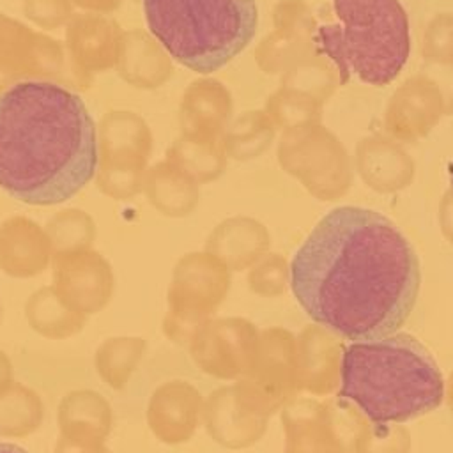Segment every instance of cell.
Segmentation results:
<instances>
[{
  "label": "cell",
  "mask_w": 453,
  "mask_h": 453,
  "mask_svg": "<svg viewBox=\"0 0 453 453\" xmlns=\"http://www.w3.org/2000/svg\"><path fill=\"white\" fill-rule=\"evenodd\" d=\"M260 331L242 317L211 319L189 340L193 363L219 380L242 379L255 357Z\"/></svg>",
  "instance_id": "obj_9"
},
{
  "label": "cell",
  "mask_w": 453,
  "mask_h": 453,
  "mask_svg": "<svg viewBox=\"0 0 453 453\" xmlns=\"http://www.w3.org/2000/svg\"><path fill=\"white\" fill-rule=\"evenodd\" d=\"M12 382H14L12 363H11L9 356L4 350H0V393L5 391Z\"/></svg>",
  "instance_id": "obj_32"
},
{
  "label": "cell",
  "mask_w": 453,
  "mask_h": 453,
  "mask_svg": "<svg viewBox=\"0 0 453 453\" xmlns=\"http://www.w3.org/2000/svg\"><path fill=\"white\" fill-rule=\"evenodd\" d=\"M290 285V265H287L285 258L273 255L248 273V287L253 294L260 297H278Z\"/></svg>",
  "instance_id": "obj_28"
},
{
  "label": "cell",
  "mask_w": 453,
  "mask_h": 453,
  "mask_svg": "<svg viewBox=\"0 0 453 453\" xmlns=\"http://www.w3.org/2000/svg\"><path fill=\"white\" fill-rule=\"evenodd\" d=\"M124 30L108 14L81 12L65 27V51L81 87L92 74L117 65Z\"/></svg>",
  "instance_id": "obj_13"
},
{
  "label": "cell",
  "mask_w": 453,
  "mask_h": 453,
  "mask_svg": "<svg viewBox=\"0 0 453 453\" xmlns=\"http://www.w3.org/2000/svg\"><path fill=\"white\" fill-rule=\"evenodd\" d=\"M44 419V403L32 388L12 382L0 393V435L27 437L34 434Z\"/></svg>",
  "instance_id": "obj_24"
},
{
  "label": "cell",
  "mask_w": 453,
  "mask_h": 453,
  "mask_svg": "<svg viewBox=\"0 0 453 453\" xmlns=\"http://www.w3.org/2000/svg\"><path fill=\"white\" fill-rule=\"evenodd\" d=\"M444 398H446V403H448L449 416L453 419V370H451L448 380L444 382Z\"/></svg>",
  "instance_id": "obj_33"
},
{
  "label": "cell",
  "mask_w": 453,
  "mask_h": 453,
  "mask_svg": "<svg viewBox=\"0 0 453 453\" xmlns=\"http://www.w3.org/2000/svg\"><path fill=\"white\" fill-rule=\"evenodd\" d=\"M53 260L50 237L37 221L11 216L0 225V271L11 278H34Z\"/></svg>",
  "instance_id": "obj_16"
},
{
  "label": "cell",
  "mask_w": 453,
  "mask_h": 453,
  "mask_svg": "<svg viewBox=\"0 0 453 453\" xmlns=\"http://www.w3.org/2000/svg\"><path fill=\"white\" fill-rule=\"evenodd\" d=\"M97 127L83 99L50 80L0 92V189L28 205H57L94 177Z\"/></svg>",
  "instance_id": "obj_2"
},
{
  "label": "cell",
  "mask_w": 453,
  "mask_h": 453,
  "mask_svg": "<svg viewBox=\"0 0 453 453\" xmlns=\"http://www.w3.org/2000/svg\"><path fill=\"white\" fill-rule=\"evenodd\" d=\"M64 65L58 41L0 12V92L25 80L53 81Z\"/></svg>",
  "instance_id": "obj_10"
},
{
  "label": "cell",
  "mask_w": 453,
  "mask_h": 453,
  "mask_svg": "<svg viewBox=\"0 0 453 453\" xmlns=\"http://www.w3.org/2000/svg\"><path fill=\"white\" fill-rule=\"evenodd\" d=\"M343 343L338 334L319 326H306L297 336V386L299 393L329 396L340 388Z\"/></svg>",
  "instance_id": "obj_15"
},
{
  "label": "cell",
  "mask_w": 453,
  "mask_h": 453,
  "mask_svg": "<svg viewBox=\"0 0 453 453\" xmlns=\"http://www.w3.org/2000/svg\"><path fill=\"white\" fill-rule=\"evenodd\" d=\"M73 5L81 7L85 12L108 14L120 5V0H71Z\"/></svg>",
  "instance_id": "obj_31"
},
{
  "label": "cell",
  "mask_w": 453,
  "mask_h": 453,
  "mask_svg": "<svg viewBox=\"0 0 453 453\" xmlns=\"http://www.w3.org/2000/svg\"><path fill=\"white\" fill-rule=\"evenodd\" d=\"M338 396L373 423H405L442 403L444 379L416 336L391 333L345 347Z\"/></svg>",
  "instance_id": "obj_3"
},
{
  "label": "cell",
  "mask_w": 453,
  "mask_h": 453,
  "mask_svg": "<svg viewBox=\"0 0 453 453\" xmlns=\"http://www.w3.org/2000/svg\"><path fill=\"white\" fill-rule=\"evenodd\" d=\"M334 23L320 25L315 44L340 80L391 83L411 55V28L400 0H331Z\"/></svg>",
  "instance_id": "obj_5"
},
{
  "label": "cell",
  "mask_w": 453,
  "mask_h": 453,
  "mask_svg": "<svg viewBox=\"0 0 453 453\" xmlns=\"http://www.w3.org/2000/svg\"><path fill=\"white\" fill-rule=\"evenodd\" d=\"M205 398L182 379L159 384L147 403V425L152 435L170 446L188 442L202 423Z\"/></svg>",
  "instance_id": "obj_14"
},
{
  "label": "cell",
  "mask_w": 453,
  "mask_h": 453,
  "mask_svg": "<svg viewBox=\"0 0 453 453\" xmlns=\"http://www.w3.org/2000/svg\"><path fill=\"white\" fill-rule=\"evenodd\" d=\"M0 453H28V451L14 442H0Z\"/></svg>",
  "instance_id": "obj_34"
},
{
  "label": "cell",
  "mask_w": 453,
  "mask_h": 453,
  "mask_svg": "<svg viewBox=\"0 0 453 453\" xmlns=\"http://www.w3.org/2000/svg\"><path fill=\"white\" fill-rule=\"evenodd\" d=\"M53 453H111L104 442H87V441H71L58 437Z\"/></svg>",
  "instance_id": "obj_30"
},
{
  "label": "cell",
  "mask_w": 453,
  "mask_h": 453,
  "mask_svg": "<svg viewBox=\"0 0 453 453\" xmlns=\"http://www.w3.org/2000/svg\"><path fill=\"white\" fill-rule=\"evenodd\" d=\"M242 379L278 412L288 400L299 395L297 336L280 326L262 329L253 363Z\"/></svg>",
  "instance_id": "obj_12"
},
{
  "label": "cell",
  "mask_w": 453,
  "mask_h": 453,
  "mask_svg": "<svg viewBox=\"0 0 453 453\" xmlns=\"http://www.w3.org/2000/svg\"><path fill=\"white\" fill-rule=\"evenodd\" d=\"M51 274L57 296L83 317L101 311L113 297L111 264L92 248L53 255Z\"/></svg>",
  "instance_id": "obj_11"
},
{
  "label": "cell",
  "mask_w": 453,
  "mask_h": 453,
  "mask_svg": "<svg viewBox=\"0 0 453 453\" xmlns=\"http://www.w3.org/2000/svg\"><path fill=\"white\" fill-rule=\"evenodd\" d=\"M147 352L142 336H111L99 343L94 366L99 379L111 389H124Z\"/></svg>",
  "instance_id": "obj_23"
},
{
  "label": "cell",
  "mask_w": 453,
  "mask_h": 453,
  "mask_svg": "<svg viewBox=\"0 0 453 453\" xmlns=\"http://www.w3.org/2000/svg\"><path fill=\"white\" fill-rule=\"evenodd\" d=\"M2 317H4V310H2V303H0V324H2Z\"/></svg>",
  "instance_id": "obj_35"
},
{
  "label": "cell",
  "mask_w": 453,
  "mask_h": 453,
  "mask_svg": "<svg viewBox=\"0 0 453 453\" xmlns=\"http://www.w3.org/2000/svg\"><path fill=\"white\" fill-rule=\"evenodd\" d=\"M23 12L42 30L67 27L76 16L71 0H23Z\"/></svg>",
  "instance_id": "obj_29"
},
{
  "label": "cell",
  "mask_w": 453,
  "mask_h": 453,
  "mask_svg": "<svg viewBox=\"0 0 453 453\" xmlns=\"http://www.w3.org/2000/svg\"><path fill=\"white\" fill-rule=\"evenodd\" d=\"M269 244L264 226L248 218H232L216 226L207 241V251L218 257L230 271L253 265Z\"/></svg>",
  "instance_id": "obj_20"
},
{
  "label": "cell",
  "mask_w": 453,
  "mask_h": 453,
  "mask_svg": "<svg viewBox=\"0 0 453 453\" xmlns=\"http://www.w3.org/2000/svg\"><path fill=\"white\" fill-rule=\"evenodd\" d=\"M53 255L92 248L96 239V223L90 214L71 207L57 212L44 226Z\"/></svg>",
  "instance_id": "obj_26"
},
{
  "label": "cell",
  "mask_w": 453,
  "mask_h": 453,
  "mask_svg": "<svg viewBox=\"0 0 453 453\" xmlns=\"http://www.w3.org/2000/svg\"><path fill=\"white\" fill-rule=\"evenodd\" d=\"M25 319L37 334L50 340L71 338L78 334L87 322V317L71 310L51 285L41 287L30 294L25 303Z\"/></svg>",
  "instance_id": "obj_22"
},
{
  "label": "cell",
  "mask_w": 453,
  "mask_h": 453,
  "mask_svg": "<svg viewBox=\"0 0 453 453\" xmlns=\"http://www.w3.org/2000/svg\"><path fill=\"white\" fill-rule=\"evenodd\" d=\"M285 453H350L363 414L343 398L294 396L281 409Z\"/></svg>",
  "instance_id": "obj_7"
},
{
  "label": "cell",
  "mask_w": 453,
  "mask_h": 453,
  "mask_svg": "<svg viewBox=\"0 0 453 453\" xmlns=\"http://www.w3.org/2000/svg\"><path fill=\"white\" fill-rule=\"evenodd\" d=\"M411 432L402 423H373L365 416L359 419L350 453H411Z\"/></svg>",
  "instance_id": "obj_27"
},
{
  "label": "cell",
  "mask_w": 453,
  "mask_h": 453,
  "mask_svg": "<svg viewBox=\"0 0 453 453\" xmlns=\"http://www.w3.org/2000/svg\"><path fill=\"white\" fill-rule=\"evenodd\" d=\"M149 32L170 58L211 74L232 62L255 37V0H142Z\"/></svg>",
  "instance_id": "obj_4"
},
{
  "label": "cell",
  "mask_w": 453,
  "mask_h": 453,
  "mask_svg": "<svg viewBox=\"0 0 453 453\" xmlns=\"http://www.w3.org/2000/svg\"><path fill=\"white\" fill-rule=\"evenodd\" d=\"M166 50L150 32L124 30L119 62L120 78L136 88H156L172 76V62Z\"/></svg>",
  "instance_id": "obj_18"
},
{
  "label": "cell",
  "mask_w": 453,
  "mask_h": 453,
  "mask_svg": "<svg viewBox=\"0 0 453 453\" xmlns=\"http://www.w3.org/2000/svg\"><path fill=\"white\" fill-rule=\"evenodd\" d=\"M58 437L104 442L113 428L110 402L94 389H74L62 396L57 411Z\"/></svg>",
  "instance_id": "obj_17"
},
{
  "label": "cell",
  "mask_w": 453,
  "mask_h": 453,
  "mask_svg": "<svg viewBox=\"0 0 453 453\" xmlns=\"http://www.w3.org/2000/svg\"><path fill=\"white\" fill-rule=\"evenodd\" d=\"M99 157L149 161L152 133L149 124L134 111L110 110L99 122Z\"/></svg>",
  "instance_id": "obj_19"
},
{
  "label": "cell",
  "mask_w": 453,
  "mask_h": 453,
  "mask_svg": "<svg viewBox=\"0 0 453 453\" xmlns=\"http://www.w3.org/2000/svg\"><path fill=\"white\" fill-rule=\"evenodd\" d=\"M419 287L411 241L388 216L366 207L329 211L290 262V288L303 311L350 342L396 333Z\"/></svg>",
  "instance_id": "obj_1"
},
{
  "label": "cell",
  "mask_w": 453,
  "mask_h": 453,
  "mask_svg": "<svg viewBox=\"0 0 453 453\" xmlns=\"http://www.w3.org/2000/svg\"><path fill=\"white\" fill-rule=\"evenodd\" d=\"M230 290V269L212 253H188L173 267L163 333L179 345L211 319Z\"/></svg>",
  "instance_id": "obj_6"
},
{
  "label": "cell",
  "mask_w": 453,
  "mask_h": 453,
  "mask_svg": "<svg viewBox=\"0 0 453 453\" xmlns=\"http://www.w3.org/2000/svg\"><path fill=\"white\" fill-rule=\"evenodd\" d=\"M276 411L244 379L214 389L203 403L202 423L209 437L226 449L257 444Z\"/></svg>",
  "instance_id": "obj_8"
},
{
  "label": "cell",
  "mask_w": 453,
  "mask_h": 453,
  "mask_svg": "<svg viewBox=\"0 0 453 453\" xmlns=\"http://www.w3.org/2000/svg\"><path fill=\"white\" fill-rule=\"evenodd\" d=\"M147 161L99 157L96 170L97 189L113 200H129L143 191Z\"/></svg>",
  "instance_id": "obj_25"
},
{
  "label": "cell",
  "mask_w": 453,
  "mask_h": 453,
  "mask_svg": "<svg viewBox=\"0 0 453 453\" xmlns=\"http://www.w3.org/2000/svg\"><path fill=\"white\" fill-rule=\"evenodd\" d=\"M143 193L156 211L172 218L189 214L198 200L193 179L168 159L147 168Z\"/></svg>",
  "instance_id": "obj_21"
}]
</instances>
